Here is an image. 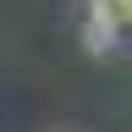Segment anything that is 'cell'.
I'll return each instance as SVG.
<instances>
[{
  "label": "cell",
  "mask_w": 132,
  "mask_h": 132,
  "mask_svg": "<svg viewBox=\"0 0 132 132\" xmlns=\"http://www.w3.org/2000/svg\"><path fill=\"white\" fill-rule=\"evenodd\" d=\"M110 16H116V28H132V0H110Z\"/></svg>",
  "instance_id": "6da1fadb"
}]
</instances>
